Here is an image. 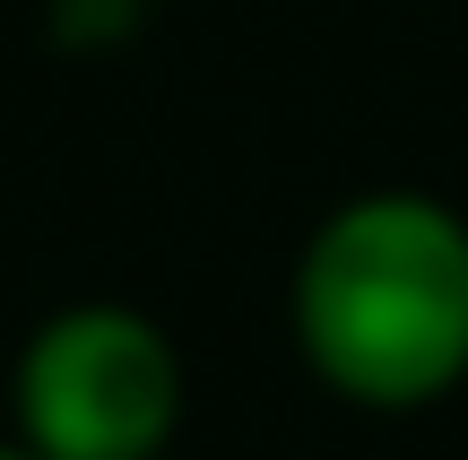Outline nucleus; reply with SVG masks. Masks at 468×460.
Returning <instances> with one entry per match:
<instances>
[{
    "label": "nucleus",
    "mask_w": 468,
    "mask_h": 460,
    "mask_svg": "<svg viewBox=\"0 0 468 460\" xmlns=\"http://www.w3.org/2000/svg\"><path fill=\"white\" fill-rule=\"evenodd\" d=\"M139 27V0H52V35L61 44H113Z\"/></svg>",
    "instance_id": "nucleus-3"
},
{
    "label": "nucleus",
    "mask_w": 468,
    "mask_h": 460,
    "mask_svg": "<svg viewBox=\"0 0 468 460\" xmlns=\"http://www.w3.org/2000/svg\"><path fill=\"white\" fill-rule=\"evenodd\" d=\"M0 460H35V452H27V444H17V452H9V444H0Z\"/></svg>",
    "instance_id": "nucleus-4"
},
{
    "label": "nucleus",
    "mask_w": 468,
    "mask_h": 460,
    "mask_svg": "<svg viewBox=\"0 0 468 460\" xmlns=\"http://www.w3.org/2000/svg\"><path fill=\"white\" fill-rule=\"evenodd\" d=\"M303 365L356 409H425L468 374V218L425 191L330 209L295 261Z\"/></svg>",
    "instance_id": "nucleus-1"
},
{
    "label": "nucleus",
    "mask_w": 468,
    "mask_h": 460,
    "mask_svg": "<svg viewBox=\"0 0 468 460\" xmlns=\"http://www.w3.org/2000/svg\"><path fill=\"white\" fill-rule=\"evenodd\" d=\"M183 417V357L131 305H69L17 357V434L35 460H156Z\"/></svg>",
    "instance_id": "nucleus-2"
}]
</instances>
